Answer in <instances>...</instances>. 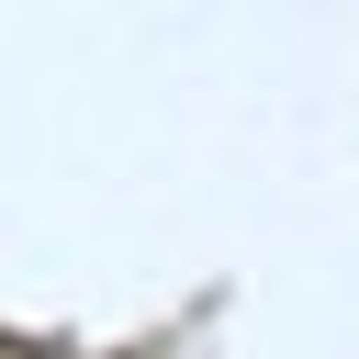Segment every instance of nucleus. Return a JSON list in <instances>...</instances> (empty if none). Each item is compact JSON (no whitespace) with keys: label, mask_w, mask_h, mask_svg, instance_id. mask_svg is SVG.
I'll use <instances>...</instances> for the list:
<instances>
[]
</instances>
